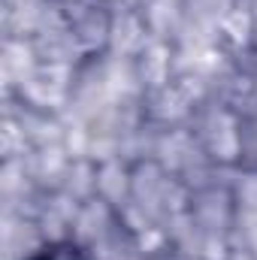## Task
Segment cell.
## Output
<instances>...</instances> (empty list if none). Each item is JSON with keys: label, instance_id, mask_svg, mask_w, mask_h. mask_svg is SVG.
Returning <instances> with one entry per match:
<instances>
[{"label": "cell", "instance_id": "obj_1", "mask_svg": "<svg viewBox=\"0 0 257 260\" xmlns=\"http://www.w3.org/2000/svg\"><path fill=\"white\" fill-rule=\"evenodd\" d=\"M30 260H88V254L79 251V248L70 245V242H61V245H49V248L37 251Z\"/></svg>", "mask_w": 257, "mask_h": 260}]
</instances>
